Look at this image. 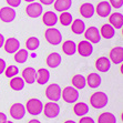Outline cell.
I'll return each mask as SVG.
<instances>
[{
	"instance_id": "f1b7e54d",
	"label": "cell",
	"mask_w": 123,
	"mask_h": 123,
	"mask_svg": "<svg viewBox=\"0 0 123 123\" xmlns=\"http://www.w3.org/2000/svg\"><path fill=\"white\" fill-rule=\"evenodd\" d=\"M98 123H117V117L111 112H103L98 117Z\"/></svg>"
},
{
	"instance_id": "7c38bea8",
	"label": "cell",
	"mask_w": 123,
	"mask_h": 123,
	"mask_svg": "<svg viewBox=\"0 0 123 123\" xmlns=\"http://www.w3.org/2000/svg\"><path fill=\"white\" fill-rule=\"evenodd\" d=\"M22 79L25 83L28 84H33L37 79V70L32 67H28V68L23 69L22 71Z\"/></svg>"
},
{
	"instance_id": "5b68a950",
	"label": "cell",
	"mask_w": 123,
	"mask_h": 123,
	"mask_svg": "<svg viewBox=\"0 0 123 123\" xmlns=\"http://www.w3.org/2000/svg\"><path fill=\"white\" fill-rule=\"evenodd\" d=\"M61 98L67 103H74L79 99V91L73 86H67L61 92Z\"/></svg>"
},
{
	"instance_id": "e575fe53",
	"label": "cell",
	"mask_w": 123,
	"mask_h": 123,
	"mask_svg": "<svg viewBox=\"0 0 123 123\" xmlns=\"http://www.w3.org/2000/svg\"><path fill=\"white\" fill-rule=\"evenodd\" d=\"M110 5H111V7H114L115 9L122 8L123 0H110Z\"/></svg>"
},
{
	"instance_id": "d4e9b609",
	"label": "cell",
	"mask_w": 123,
	"mask_h": 123,
	"mask_svg": "<svg viewBox=\"0 0 123 123\" xmlns=\"http://www.w3.org/2000/svg\"><path fill=\"white\" fill-rule=\"evenodd\" d=\"M100 34L104 39H112L115 34V29L110 25V23H105L101 27Z\"/></svg>"
},
{
	"instance_id": "5bb4252c",
	"label": "cell",
	"mask_w": 123,
	"mask_h": 123,
	"mask_svg": "<svg viewBox=\"0 0 123 123\" xmlns=\"http://www.w3.org/2000/svg\"><path fill=\"white\" fill-rule=\"evenodd\" d=\"M110 61L114 64H121L123 61V48L115 47L110 51Z\"/></svg>"
},
{
	"instance_id": "8fae6325",
	"label": "cell",
	"mask_w": 123,
	"mask_h": 123,
	"mask_svg": "<svg viewBox=\"0 0 123 123\" xmlns=\"http://www.w3.org/2000/svg\"><path fill=\"white\" fill-rule=\"evenodd\" d=\"M3 48L7 53H16L20 49V42L16 38H9L3 43Z\"/></svg>"
},
{
	"instance_id": "836d02e7",
	"label": "cell",
	"mask_w": 123,
	"mask_h": 123,
	"mask_svg": "<svg viewBox=\"0 0 123 123\" xmlns=\"http://www.w3.org/2000/svg\"><path fill=\"white\" fill-rule=\"evenodd\" d=\"M18 73H19V69H18V67H16V66H9V67H7L6 70H5L6 77L10 78V79L17 77Z\"/></svg>"
},
{
	"instance_id": "3957f363",
	"label": "cell",
	"mask_w": 123,
	"mask_h": 123,
	"mask_svg": "<svg viewBox=\"0 0 123 123\" xmlns=\"http://www.w3.org/2000/svg\"><path fill=\"white\" fill-rule=\"evenodd\" d=\"M46 40L48 41L51 46H58L62 41V34L57 28H49L44 32Z\"/></svg>"
},
{
	"instance_id": "f35d334b",
	"label": "cell",
	"mask_w": 123,
	"mask_h": 123,
	"mask_svg": "<svg viewBox=\"0 0 123 123\" xmlns=\"http://www.w3.org/2000/svg\"><path fill=\"white\" fill-rule=\"evenodd\" d=\"M7 121H8L7 115L5 113H2V112H0V123H6Z\"/></svg>"
},
{
	"instance_id": "8d00e7d4",
	"label": "cell",
	"mask_w": 123,
	"mask_h": 123,
	"mask_svg": "<svg viewBox=\"0 0 123 123\" xmlns=\"http://www.w3.org/2000/svg\"><path fill=\"white\" fill-rule=\"evenodd\" d=\"M79 123H95V121L92 119V117H81L80 121H79Z\"/></svg>"
},
{
	"instance_id": "ab89813d",
	"label": "cell",
	"mask_w": 123,
	"mask_h": 123,
	"mask_svg": "<svg viewBox=\"0 0 123 123\" xmlns=\"http://www.w3.org/2000/svg\"><path fill=\"white\" fill-rule=\"evenodd\" d=\"M40 2L42 3V5H47V6H49V5H52V3L55 2V0H40Z\"/></svg>"
},
{
	"instance_id": "f6af8a7d",
	"label": "cell",
	"mask_w": 123,
	"mask_h": 123,
	"mask_svg": "<svg viewBox=\"0 0 123 123\" xmlns=\"http://www.w3.org/2000/svg\"><path fill=\"white\" fill-rule=\"evenodd\" d=\"M6 123H13V122H11V121H7Z\"/></svg>"
},
{
	"instance_id": "603a6c76",
	"label": "cell",
	"mask_w": 123,
	"mask_h": 123,
	"mask_svg": "<svg viewBox=\"0 0 123 123\" xmlns=\"http://www.w3.org/2000/svg\"><path fill=\"white\" fill-rule=\"evenodd\" d=\"M89 105L84 102H79V103H75V105L73 106V112L77 117H84L89 113Z\"/></svg>"
},
{
	"instance_id": "83f0119b",
	"label": "cell",
	"mask_w": 123,
	"mask_h": 123,
	"mask_svg": "<svg viewBox=\"0 0 123 123\" xmlns=\"http://www.w3.org/2000/svg\"><path fill=\"white\" fill-rule=\"evenodd\" d=\"M71 81H72L73 86H74L77 90H82V89H84L86 86V80L82 74H75L74 77L72 78Z\"/></svg>"
},
{
	"instance_id": "2e32d148",
	"label": "cell",
	"mask_w": 123,
	"mask_h": 123,
	"mask_svg": "<svg viewBox=\"0 0 123 123\" xmlns=\"http://www.w3.org/2000/svg\"><path fill=\"white\" fill-rule=\"evenodd\" d=\"M111 10H112V7L108 1H102V2L99 3L97 6V8H95L97 13L102 18L109 17V14L111 13Z\"/></svg>"
},
{
	"instance_id": "ac0fdd59",
	"label": "cell",
	"mask_w": 123,
	"mask_h": 123,
	"mask_svg": "<svg viewBox=\"0 0 123 123\" xmlns=\"http://www.w3.org/2000/svg\"><path fill=\"white\" fill-rule=\"evenodd\" d=\"M86 84H88L91 89H97V88H99V86H101V82H102L101 77L98 74V73H95V72L90 73V74L86 78Z\"/></svg>"
},
{
	"instance_id": "7402d4cb",
	"label": "cell",
	"mask_w": 123,
	"mask_h": 123,
	"mask_svg": "<svg viewBox=\"0 0 123 123\" xmlns=\"http://www.w3.org/2000/svg\"><path fill=\"white\" fill-rule=\"evenodd\" d=\"M109 22L114 29H121L123 26V14L120 12L112 13L109 18Z\"/></svg>"
},
{
	"instance_id": "74e56055",
	"label": "cell",
	"mask_w": 123,
	"mask_h": 123,
	"mask_svg": "<svg viewBox=\"0 0 123 123\" xmlns=\"http://www.w3.org/2000/svg\"><path fill=\"white\" fill-rule=\"evenodd\" d=\"M6 68H7V63H6V61L3 60V59H1V58H0V74H2L3 72H5Z\"/></svg>"
},
{
	"instance_id": "4fadbf2b",
	"label": "cell",
	"mask_w": 123,
	"mask_h": 123,
	"mask_svg": "<svg viewBox=\"0 0 123 123\" xmlns=\"http://www.w3.org/2000/svg\"><path fill=\"white\" fill-rule=\"evenodd\" d=\"M43 8L40 3H36V2H31L28 7L26 8V12L30 18H38L42 14Z\"/></svg>"
},
{
	"instance_id": "6da1fadb",
	"label": "cell",
	"mask_w": 123,
	"mask_h": 123,
	"mask_svg": "<svg viewBox=\"0 0 123 123\" xmlns=\"http://www.w3.org/2000/svg\"><path fill=\"white\" fill-rule=\"evenodd\" d=\"M108 103H109V98L104 92H94L90 97V104L94 109H103L108 105Z\"/></svg>"
},
{
	"instance_id": "9c48e42d",
	"label": "cell",
	"mask_w": 123,
	"mask_h": 123,
	"mask_svg": "<svg viewBox=\"0 0 123 123\" xmlns=\"http://www.w3.org/2000/svg\"><path fill=\"white\" fill-rule=\"evenodd\" d=\"M16 18V10L11 7H3L0 9V19L2 22L10 23Z\"/></svg>"
},
{
	"instance_id": "7bdbcfd3",
	"label": "cell",
	"mask_w": 123,
	"mask_h": 123,
	"mask_svg": "<svg viewBox=\"0 0 123 123\" xmlns=\"http://www.w3.org/2000/svg\"><path fill=\"white\" fill-rule=\"evenodd\" d=\"M63 123H77V122H74L73 120H67V121H64Z\"/></svg>"
},
{
	"instance_id": "7a4b0ae2",
	"label": "cell",
	"mask_w": 123,
	"mask_h": 123,
	"mask_svg": "<svg viewBox=\"0 0 123 123\" xmlns=\"http://www.w3.org/2000/svg\"><path fill=\"white\" fill-rule=\"evenodd\" d=\"M25 108L30 115H40L43 111V103L39 99L33 98V99H30L27 101V104Z\"/></svg>"
},
{
	"instance_id": "44dd1931",
	"label": "cell",
	"mask_w": 123,
	"mask_h": 123,
	"mask_svg": "<svg viewBox=\"0 0 123 123\" xmlns=\"http://www.w3.org/2000/svg\"><path fill=\"white\" fill-rule=\"evenodd\" d=\"M50 80V72L44 68H41L37 71V79L36 82H38V84L40 86H44L47 84V82Z\"/></svg>"
},
{
	"instance_id": "484cf974",
	"label": "cell",
	"mask_w": 123,
	"mask_h": 123,
	"mask_svg": "<svg viewBox=\"0 0 123 123\" xmlns=\"http://www.w3.org/2000/svg\"><path fill=\"white\" fill-rule=\"evenodd\" d=\"M72 0H55V9L59 12H64L71 8Z\"/></svg>"
},
{
	"instance_id": "30bf717a",
	"label": "cell",
	"mask_w": 123,
	"mask_h": 123,
	"mask_svg": "<svg viewBox=\"0 0 123 123\" xmlns=\"http://www.w3.org/2000/svg\"><path fill=\"white\" fill-rule=\"evenodd\" d=\"M77 51L82 57H90L92 55V52H93V46L86 40L80 41L79 44L77 46Z\"/></svg>"
},
{
	"instance_id": "ba28073f",
	"label": "cell",
	"mask_w": 123,
	"mask_h": 123,
	"mask_svg": "<svg viewBox=\"0 0 123 123\" xmlns=\"http://www.w3.org/2000/svg\"><path fill=\"white\" fill-rule=\"evenodd\" d=\"M84 37H86V41H89L90 43H99L101 40V34L99 29L95 27H90L84 31Z\"/></svg>"
},
{
	"instance_id": "e0dca14e",
	"label": "cell",
	"mask_w": 123,
	"mask_h": 123,
	"mask_svg": "<svg viewBox=\"0 0 123 123\" xmlns=\"http://www.w3.org/2000/svg\"><path fill=\"white\" fill-rule=\"evenodd\" d=\"M46 62L49 68H52V69L58 68L61 64V62H62V57L59 53H57V52H52V53H50L47 57Z\"/></svg>"
},
{
	"instance_id": "277c9868",
	"label": "cell",
	"mask_w": 123,
	"mask_h": 123,
	"mask_svg": "<svg viewBox=\"0 0 123 123\" xmlns=\"http://www.w3.org/2000/svg\"><path fill=\"white\" fill-rule=\"evenodd\" d=\"M61 92H62L61 86L59 84H57V83H52V84H49L47 86L46 97L51 102H58L61 99Z\"/></svg>"
},
{
	"instance_id": "1f68e13d",
	"label": "cell",
	"mask_w": 123,
	"mask_h": 123,
	"mask_svg": "<svg viewBox=\"0 0 123 123\" xmlns=\"http://www.w3.org/2000/svg\"><path fill=\"white\" fill-rule=\"evenodd\" d=\"M58 20L60 21V23L62 26H70L72 23V21H73V18H72L71 13L64 11V12H61V16L58 17Z\"/></svg>"
},
{
	"instance_id": "8992f818",
	"label": "cell",
	"mask_w": 123,
	"mask_h": 123,
	"mask_svg": "<svg viewBox=\"0 0 123 123\" xmlns=\"http://www.w3.org/2000/svg\"><path fill=\"white\" fill-rule=\"evenodd\" d=\"M43 113L48 119H55L60 114V105L57 102H48L43 105Z\"/></svg>"
},
{
	"instance_id": "4dcf8cb0",
	"label": "cell",
	"mask_w": 123,
	"mask_h": 123,
	"mask_svg": "<svg viewBox=\"0 0 123 123\" xmlns=\"http://www.w3.org/2000/svg\"><path fill=\"white\" fill-rule=\"evenodd\" d=\"M28 57H29L28 50H26V49H19V50L14 53V61L17 63L22 64V63L27 62Z\"/></svg>"
},
{
	"instance_id": "60d3db41",
	"label": "cell",
	"mask_w": 123,
	"mask_h": 123,
	"mask_svg": "<svg viewBox=\"0 0 123 123\" xmlns=\"http://www.w3.org/2000/svg\"><path fill=\"white\" fill-rule=\"evenodd\" d=\"M3 43H5V37H3L2 34L0 33V48H2Z\"/></svg>"
},
{
	"instance_id": "cb8c5ba5",
	"label": "cell",
	"mask_w": 123,
	"mask_h": 123,
	"mask_svg": "<svg viewBox=\"0 0 123 123\" xmlns=\"http://www.w3.org/2000/svg\"><path fill=\"white\" fill-rule=\"evenodd\" d=\"M62 51L67 55H73L77 52V44H75V42L72 40L64 41L62 44Z\"/></svg>"
},
{
	"instance_id": "d6986e66",
	"label": "cell",
	"mask_w": 123,
	"mask_h": 123,
	"mask_svg": "<svg viewBox=\"0 0 123 123\" xmlns=\"http://www.w3.org/2000/svg\"><path fill=\"white\" fill-rule=\"evenodd\" d=\"M42 22L47 27H53L58 22V16L53 11H47L42 16Z\"/></svg>"
},
{
	"instance_id": "b9f144b4",
	"label": "cell",
	"mask_w": 123,
	"mask_h": 123,
	"mask_svg": "<svg viewBox=\"0 0 123 123\" xmlns=\"http://www.w3.org/2000/svg\"><path fill=\"white\" fill-rule=\"evenodd\" d=\"M28 123H41L39 120H37V119H32V120H30Z\"/></svg>"
},
{
	"instance_id": "d590c367",
	"label": "cell",
	"mask_w": 123,
	"mask_h": 123,
	"mask_svg": "<svg viewBox=\"0 0 123 123\" xmlns=\"http://www.w3.org/2000/svg\"><path fill=\"white\" fill-rule=\"evenodd\" d=\"M6 1L11 8H17L21 5V0H6Z\"/></svg>"
},
{
	"instance_id": "ffe728a7",
	"label": "cell",
	"mask_w": 123,
	"mask_h": 123,
	"mask_svg": "<svg viewBox=\"0 0 123 123\" xmlns=\"http://www.w3.org/2000/svg\"><path fill=\"white\" fill-rule=\"evenodd\" d=\"M94 12H95V8H94V6H93L92 3L86 2V3L81 5V7H80V14L82 16L83 18L89 19V18L93 17Z\"/></svg>"
},
{
	"instance_id": "52a82bcc",
	"label": "cell",
	"mask_w": 123,
	"mask_h": 123,
	"mask_svg": "<svg viewBox=\"0 0 123 123\" xmlns=\"http://www.w3.org/2000/svg\"><path fill=\"white\" fill-rule=\"evenodd\" d=\"M26 108L21 103H13L9 110V113L11 115L12 119L14 120H21L26 115Z\"/></svg>"
},
{
	"instance_id": "f546056e",
	"label": "cell",
	"mask_w": 123,
	"mask_h": 123,
	"mask_svg": "<svg viewBox=\"0 0 123 123\" xmlns=\"http://www.w3.org/2000/svg\"><path fill=\"white\" fill-rule=\"evenodd\" d=\"M10 88H11L13 91H21V90L25 88V81H23L22 78L20 77H14L10 80Z\"/></svg>"
},
{
	"instance_id": "ee69618b",
	"label": "cell",
	"mask_w": 123,
	"mask_h": 123,
	"mask_svg": "<svg viewBox=\"0 0 123 123\" xmlns=\"http://www.w3.org/2000/svg\"><path fill=\"white\" fill-rule=\"evenodd\" d=\"M25 1H27V2H33L34 0H25Z\"/></svg>"
},
{
	"instance_id": "d6a6232c",
	"label": "cell",
	"mask_w": 123,
	"mask_h": 123,
	"mask_svg": "<svg viewBox=\"0 0 123 123\" xmlns=\"http://www.w3.org/2000/svg\"><path fill=\"white\" fill-rule=\"evenodd\" d=\"M39 46H40V41H39V39H38L37 37H31L26 41V47L30 51L37 50V49L39 48Z\"/></svg>"
},
{
	"instance_id": "4316f807",
	"label": "cell",
	"mask_w": 123,
	"mask_h": 123,
	"mask_svg": "<svg viewBox=\"0 0 123 123\" xmlns=\"http://www.w3.org/2000/svg\"><path fill=\"white\" fill-rule=\"evenodd\" d=\"M71 30L75 34H82L86 31V23L83 22L81 19H75L71 23Z\"/></svg>"
},
{
	"instance_id": "9a60e30c",
	"label": "cell",
	"mask_w": 123,
	"mask_h": 123,
	"mask_svg": "<svg viewBox=\"0 0 123 123\" xmlns=\"http://www.w3.org/2000/svg\"><path fill=\"white\" fill-rule=\"evenodd\" d=\"M95 68L100 72H108L111 68V61L106 57H100L95 61Z\"/></svg>"
}]
</instances>
